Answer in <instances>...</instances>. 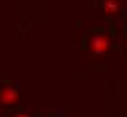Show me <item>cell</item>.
Here are the masks:
<instances>
[{"label": "cell", "mask_w": 127, "mask_h": 117, "mask_svg": "<svg viewBox=\"0 0 127 117\" xmlns=\"http://www.w3.org/2000/svg\"><path fill=\"white\" fill-rule=\"evenodd\" d=\"M109 47H111V40L105 33H96L93 36L89 38V50L93 52V54H105L109 50Z\"/></svg>", "instance_id": "6da1fadb"}, {"label": "cell", "mask_w": 127, "mask_h": 117, "mask_svg": "<svg viewBox=\"0 0 127 117\" xmlns=\"http://www.w3.org/2000/svg\"><path fill=\"white\" fill-rule=\"evenodd\" d=\"M18 92H16V88H13L11 85H5L0 88V103L2 104H16L18 103Z\"/></svg>", "instance_id": "7a4b0ae2"}, {"label": "cell", "mask_w": 127, "mask_h": 117, "mask_svg": "<svg viewBox=\"0 0 127 117\" xmlns=\"http://www.w3.org/2000/svg\"><path fill=\"white\" fill-rule=\"evenodd\" d=\"M118 9H120L118 0H103V11H105V15L113 16V15L118 13Z\"/></svg>", "instance_id": "3957f363"}, {"label": "cell", "mask_w": 127, "mask_h": 117, "mask_svg": "<svg viewBox=\"0 0 127 117\" xmlns=\"http://www.w3.org/2000/svg\"><path fill=\"white\" fill-rule=\"evenodd\" d=\"M11 117H31V115H27V114H24V112H18V114H13Z\"/></svg>", "instance_id": "277c9868"}]
</instances>
